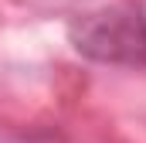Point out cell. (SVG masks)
Segmentation results:
<instances>
[{
  "mask_svg": "<svg viewBox=\"0 0 146 143\" xmlns=\"http://www.w3.org/2000/svg\"><path fill=\"white\" fill-rule=\"evenodd\" d=\"M68 34L75 51L92 61L122 65V68L146 65V14L139 7L115 3L92 10L75 21Z\"/></svg>",
  "mask_w": 146,
  "mask_h": 143,
  "instance_id": "cell-1",
  "label": "cell"
}]
</instances>
